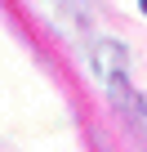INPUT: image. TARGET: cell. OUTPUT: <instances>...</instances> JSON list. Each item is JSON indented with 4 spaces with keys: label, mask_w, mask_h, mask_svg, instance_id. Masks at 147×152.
Returning a JSON list of instances; mask_svg holds the SVG:
<instances>
[{
    "label": "cell",
    "mask_w": 147,
    "mask_h": 152,
    "mask_svg": "<svg viewBox=\"0 0 147 152\" xmlns=\"http://www.w3.org/2000/svg\"><path fill=\"white\" fill-rule=\"evenodd\" d=\"M138 9H143V14H147V0H138Z\"/></svg>",
    "instance_id": "1"
}]
</instances>
